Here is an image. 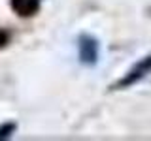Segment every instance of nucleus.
I'll return each mask as SVG.
<instances>
[{"label": "nucleus", "instance_id": "1", "mask_svg": "<svg viewBox=\"0 0 151 141\" xmlns=\"http://www.w3.org/2000/svg\"><path fill=\"white\" fill-rule=\"evenodd\" d=\"M79 58L85 64H94L98 58V43L91 36L79 38Z\"/></svg>", "mask_w": 151, "mask_h": 141}, {"label": "nucleus", "instance_id": "2", "mask_svg": "<svg viewBox=\"0 0 151 141\" xmlns=\"http://www.w3.org/2000/svg\"><path fill=\"white\" fill-rule=\"evenodd\" d=\"M149 72H151V56H147V58H144L142 62L136 64L134 68H132L130 72L127 73L119 83H117V87H129V85L136 83L138 79H142L145 73H149Z\"/></svg>", "mask_w": 151, "mask_h": 141}, {"label": "nucleus", "instance_id": "4", "mask_svg": "<svg viewBox=\"0 0 151 141\" xmlns=\"http://www.w3.org/2000/svg\"><path fill=\"white\" fill-rule=\"evenodd\" d=\"M4 43V34H0V45Z\"/></svg>", "mask_w": 151, "mask_h": 141}, {"label": "nucleus", "instance_id": "3", "mask_svg": "<svg viewBox=\"0 0 151 141\" xmlns=\"http://www.w3.org/2000/svg\"><path fill=\"white\" fill-rule=\"evenodd\" d=\"M38 4H40V0H12L13 9L23 17L32 15V13L38 9Z\"/></svg>", "mask_w": 151, "mask_h": 141}]
</instances>
